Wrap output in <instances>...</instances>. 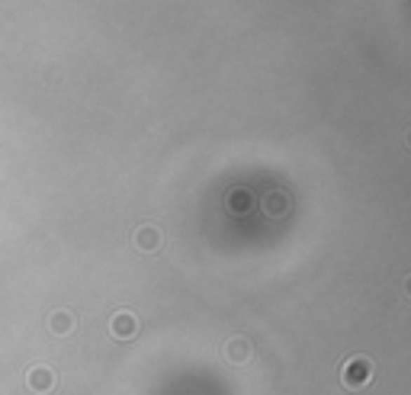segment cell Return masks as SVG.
Wrapping results in <instances>:
<instances>
[{"label":"cell","instance_id":"cell-2","mask_svg":"<svg viewBox=\"0 0 411 395\" xmlns=\"http://www.w3.org/2000/svg\"><path fill=\"white\" fill-rule=\"evenodd\" d=\"M55 386H58V373L52 370V366H29L26 370V389L29 392H36V395H48V392H55Z\"/></svg>","mask_w":411,"mask_h":395},{"label":"cell","instance_id":"cell-1","mask_svg":"<svg viewBox=\"0 0 411 395\" xmlns=\"http://www.w3.org/2000/svg\"><path fill=\"white\" fill-rule=\"evenodd\" d=\"M341 382L351 389V392L366 389L370 382H373V360L370 357H351L341 366Z\"/></svg>","mask_w":411,"mask_h":395},{"label":"cell","instance_id":"cell-3","mask_svg":"<svg viewBox=\"0 0 411 395\" xmlns=\"http://www.w3.org/2000/svg\"><path fill=\"white\" fill-rule=\"evenodd\" d=\"M109 331H113L116 341H132L138 335V319L132 312H116L113 321H109Z\"/></svg>","mask_w":411,"mask_h":395},{"label":"cell","instance_id":"cell-5","mask_svg":"<svg viewBox=\"0 0 411 395\" xmlns=\"http://www.w3.org/2000/svg\"><path fill=\"white\" fill-rule=\"evenodd\" d=\"M251 341H248V337H231L229 344H225V357H229V363H248V360H251Z\"/></svg>","mask_w":411,"mask_h":395},{"label":"cell","instance_id":"cell-4","mask_svg":"<svg viewBox=\"0 0 411 395\" xmlns=\"http://www.w3.org/2000/svg\"><path fill=\"white\" fill-rule=\"evenodd\" d=\"M74 328H77V319L68 309H55L52 315H48V331H52L55 337H68Z\"/></svg>","mask_w":411,"mask_h":395},{"label":"cell","instance_id":"cell-6","mask_svg":"<svg viewBox=\"0 0 411 395\" xmlns=\"http://www.w3.org/2000/svg\"><path fill=\"white\" fill-rule=\"evenodd\" d=\"M135 248H138V251H145V254L158 251V248H161V232L154 225H142L135 232Z\"/></svg>","mask_w":411,"mask_h":395}]
</instances>
